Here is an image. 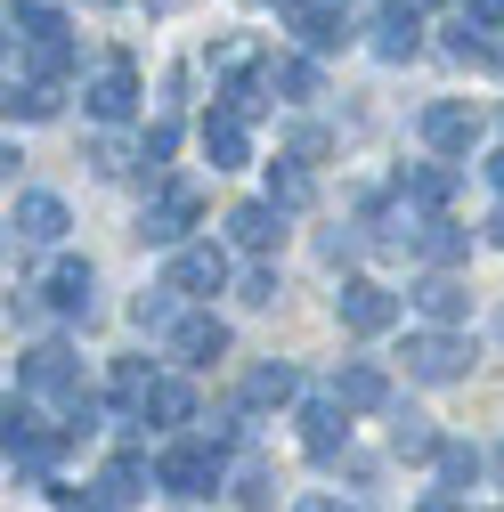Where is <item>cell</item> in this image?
Masks as SVG:
<instances>
[{"label":"cell","instance_id":"obj_1","mask_svg":"<svg viewBox=\"0 0 504 512\" xmlns=\"http://www.w3.org/2000/svg\"><path fill=\"white\" fill-rule=\"evenodd\" d=\"M9 33L33 57V82H66L74 74V33H66V17H57L49 0H9Z\"/></svg>","mask_w":504,"mask_h":512},{"label":"cell","instance_id":"obj_2","mask_svg":"<svg viewBox=\"0 0 504 512\" xmlns=\"http://www.w3.org/2000/svg\"><path fill=\"white\" fill-rule=\"evenodd\" d=\"M155 472H163L171 496H212V488H220V439H179V447H163Z\"/></svg>","mask_w":504,"mask_h":512},{"label":"cell","instance_id":"obj_3","mask_svg":"<svg viewBox=\"0 0 504 512\" xmlns=\"http://www.w3.org/2000/svg\"><path fill=\"white\" fill-rule=\"evenodd\" d=\"M334 317H342L350 334H391V326H399V293H391V285H374V277H342Z\"/></svg>","mask_w":504,"mask_h":512},{"label":"cell","instance_id":"obj_4","mask_svg":"<svg viewBox=\"0 0 504 512\" xmlns=\"http://www.w3.org/2000/svg\"><path fill=\"white\" fill-rule=\"evenodd\" d=\"M171 293H187V301H212L220 285H228V252L220 244H187V252H171V277H163Z\"/></svg>","mask_w":504,"mask_h":512},{"label":"cell","instance_id":"obj_5","mask_svg":"<svg viewBox=\"0 0 504 512\" xmlns=\"http://www.w3.org/2000/svg\"><path fill=\"white\" fill-rule=\"evenodd\" d=\"M407 374H415V382H464V374H472V342H456V334H415V342H407Z\"/></svg>","mask_w":504,"mask_h":512},{"label":"cell","instance_id":"obj_6","mask_svg":"<svg viewBox=\"0 0 504 512\" xmlns=\"http://www.w3.org/2000/svg\"><path fill=\"white\" fill-rule=\"evenodd\" d=\"M196 212H204L196 187H163V204H155V212H139V236H147V244L187 252V228H196Z\"/></svg>","mask_w":504,"mask_h":512},{"label":"cell","instance_id":"obj_7","mask_svg":"<svg viewBox=\"0 0 504 512\" xmlns=\"http://www.w3.org/2000/svg\"><path fill=\"white\" fill-rule=\"evenodd\" d=\"M423 139H431L439 155H472V147H480V106H464V98L423 106Z\"/></svg>","mask_w":504,"mask_h":512},{"label":"cell","instance_id":"obj_8","mask_svg":"<svg viewBox=\"0 0 504 512\" xmlns=\"http://www.w3.org/2000/svg\"><path fill=\"white\" fill-rule=\"evenodd\" d=\"M285 17H293V33L318 49V57H334V49H350V41H358V33H350V17L334 9V0H293Z\"/></svg>","mask_w":504,"mask_h":512},{"label":"cell","instance_id":"obj_9","mask_svg":"<svg viewBox=\"0 0 504 512\" xmlns=\"http://www.w3.org/2000/svg\"><path fill=\"white\" fill-rule=\"evenodd\" d=\"M415 309L431 317L439 334H448V326H464V317H472V285H464V277H448V269H431V277L415 285Z\"/></svg>","mask_w":504,"mask_h":512},{"label":"cell","instance_id":"obj_10","mask_svg":"<svg viewBox=\"0 0 504 512\" xmlns=\"http://www.w3.org/2000/svg\"><path fill=\"white\" fill-rule=\"evenodd\" d=\"M131 106H139V66H131V57H106L98 82H90V114L98 122H122Z\"/></svg>","mask_w":504,"mask_h":512},{"label":"cell","instance_id":"obj_11","mask_svg":"<svg viewBox=\"0 0 504 512\" xmlns=\"http://www.w3.org/2000/svg\"><path fill=\"white\" fill-rule=\"evenodd\" d=\"M334 399H342L350 415H374V407H391V374L366 366V358H350V366L334 374Z\"/></svg>","mask_w":504,"mask_h":512},{"label":"cell","instance_id":"obj_12","mask_svg":"<svg viewBox=\"0 0 504 512\" xmlns=\"http://www.w3.org/2000/svg\"><path fill=\"white\" fill-rule=\"evenodd\" d=\"M171 350H179V366H212V358H228V326H220V317H179V326H171Z\"/></svg>","mask_w":504,"mask_h":512},{"label":"cell","instance_id":"obj_13","mask_svg":"<svg viewBox=\"0 0 504 512\" xmlns=\"http://www.w3.org/2000/svg\"><path fill=\"white\" fill-rule=\"evenodd\" d=\"M301 439H309V456H318V464H334L342 447H350V407L342 399H318V407L301 415Z\"/></svg>","mask_w":504,"mask_h":512},{"label":"cell","instance_id":"obj_14","mask_svg":"<svg viewBox=\"0 0 504 512\" xmlns=\"http://www.w3.org/2000/svg\"><path fill=\"white\" fill-rule=\"evenodd\" d=\"M25 244H57V236H66L74 228V212L66 204H57V196H41V187H33V196H17V220H9Z\"/></svg>","mask_w":504,"mask_h":512},{"label":"cell","instance_id":"obj_15","mask_svg":"<svg viewBox=\"0 0 504 512\" xmlns=\"http://www.w3.org/2000/svg\"><path fill=\"white\" fill-rule=\"evenodd\" d=\"M90 285H98V277H90V261H57L41 293H49V309H57V317H90Z\"/></svg>","mask_w":504,"mask_h":512},{"label":"cell","instance_id":"obj_16","mask_svg":"<svg viewBox=\"0 0 504 512\" xmlns=\"http://www.w3.org/2000/svg\"><path fill=\"white\" fill-rule=\"evenodd\" d=\"M374 49H383L391 66H407V57L423 49V25H415V9H383V25H374Z\"/></svg>","mask_w":504,"mask_h":512},{"label":"cell","instance_id":"obj_17","mask_svg":"<svg viewBox=\"0 0 504 512\" xmlns=\"http://www.w3.org/2000/svg\"><path fill=\"white\" fill-rule=\"evenodd\" d=\"M415 252H423L431 269H448V261H464V252H472V228H456V220H423Z\"/></svg>","mask_w":504,"mask_h":512},{"label":"cell","instance_id":"obj_18","mask_svg":"<svg viewBox=\"0 0 504 512\" xmlns=\"http://www.w3.org/2000/svg\"><path fill=\"white\" fill-rule=\"evenodd\" d=\"M228 236H236L244 252H269V244H277V204H236V212H228Z\"/></svg>","mask_w":504,"mask_h":512},{"label":"cell","instance_id":"obj_19","mask_svg":"<svg viewBox=\"0 0 504 512\" xmlns=\"http://www.w3.org/2000/svg\"><path fill=\"white\" fill-rule=\"evenodd\" d=\"M204 155H212V171H236L244 163V122L236 114H204Z\"/></svg>","mask_w":504,"mask_h":512},{"label":"cell","instance_id":"obj_20","mask_svg":"<svg viewBox=\"0 0 504 512\" xmlns=\"http://www.w3.org/2000/svg\"><path fill=\"white\" fill-rule=\"evenodd\" d=\"M456 196V171L448 163H415L407 171V204H423V212H439V204H448Z\"/></svg>","mask_w":504,"mask_h":512},{"label":"cell","instance_id":"obj_21","mask_svg":"<svg viewBox=\"0 0 504 512\" xmlns=\"http://www.w3.org/2000/svg\"><path fill=\"white\" fill-rule=\"evenodd\" d=\"M309 196H318V187H309V171H301L293 155H285V163H269V204H277V212H301Z\"/></svg>","mask_w":504,"mask_h":512},{"label":"cell","instance_id":"obj_22","mask_svg":"<svg viewBox=\"0 0 504 512\" xmlns=\"http://www.w3.org/2000/svg\"><path fill=\"white\" fill-rule=\"evenodd\" d=\"M391 447H399V456H407V464H423V456L439 464V447H448V439H439V431H431L423 415H399V423H391Z\"/></svg>","mask_w":504,"mask_h":512},{"label":"cell","instance_id":"obj_23","mask_svg":"<svg viewBox=\"0 0 504 512\" xmlns=\"http://www.w3.org/2000/svg\"><path fill=\"white\" fill-rule=\"evenodd\" d=\"M293 399V366H252L244 374V407H285Z\"/></svg>","mask_w":504,"mask_h":512},{"label":"cell","instance_id":"obj_24","mask_svg":"<svg viewBox=\"0 0 504 512\" xmlns=\"http://www.w3.org/2000/svg\"><path fill=\"white\" fill-rule=\"evenodd\" d=\"M439 480H448V496H456V488H472V480H480V447L448 439V447H439Z\"/></svg>","mask_w":504,"mask_h":512},{"label":"cell","instance_id":"obj_25","mask_svg":"<svg viewBox=\"0 0 504 512\" xmlns=\"http://www.w3.org/2000/svg\"><path fill=\"white\" fill-rule=\"evenodd\" d=\"M269 90H285V98H318V66H309V57H277V66H269Z\"/></svg>","mask_w":504,"mask_h":512},{"label":"cell","instance_id":"obj_26","mask_svg":"<svg viewBox=\"0 0 504 512\" xmlns=\"http://www.w3.org/2000/svg\"><path fill=\"white\" fill-rule=\"evenodd\" d=\"M9 114L49 122V114H57V82H9Z\"/></svg>","mask_w":504,"mask_h":512},{"label":"cell","instance_id":"obj_27","mask_svg":"<svg viewBox=\"0 0 504 512\" xmlns=\"http://www.w3.org/2000/svg\"><path fill=\"white\" fill-rule=\"evenodd\" d=\"M448 57H496V33H488L480 17H456V25H448Z\"/></svg>","mask_w":504,"mask_h":512},{"label":"cell","instance_id":"obj_28","mask_svg":"<svg viewBox=\"0 0 504 512\" xmlns=\"http://www.w3.org/2000/svg\"><path fill=\"white\" fill-rule=\"evenodd\" d=\"M147 415L155 423H196V391H187V382H163V391L147 399Z\"/></svg>","mask_w":504,"mask_h":512},{"label":"cell","instance_id":"obj_29","mask_svg":"<svg viewBox=\"0 0 504 512\" xmlns=\"http://www.w3.org/2000/svg\"><path fill=\"white\" fill-rule=\"evenodd\" d=\"M131 326H139V334L171 326V285H155V293H139V301H131Z\"/></svg>","mask_w":504,"mask_h":512},{"label":"cell","instance_id":"obj_30","mask_svg":"<svg viewBox=\"0 0 504 512\" xmlns=\"http://www.w3.org/2000/svg\"><path fill=\"white\" fill-rule=\"evenodd\" d=\"M277 293H285V285H277V269H244V285H236V301H244V309H269Z\"/></svg>","mask_w":504,"mask_h":512},{"label":"cell","instance_id":"obj_31","mask_svg":"<svg viewBox=\"0 0 504 512\" xmlns=\"http://www.w3.org/2000/svg\"><path fill=\"white\" fill-rule=\"evenodd\" d=\"M236 496H244L252 512H261V504H269L277 488H269V472H261V464H244V472H236Z\"/></svg>","mask_w":504,"mask_h":512},{"label":"cell","instance_id":"obj_32","mask_svg":"<svg viewBox=\"0 0 504 512\" xmlns=\"http://www.w3.org/2000/svg\"><path fill=\"white\" fill-rule=\"evenodd\" d=\"M212 66L236 74V82H252V74H244V66H252V41H220V49H212Z\"/></svg>","mask_w":504,"mask_h":512},{"label":"cell","instance_id":"obj_33","mask_svg":"<svg viewBox=\"0 0 504 512\" xmlns=\"http://www.w3.org/2000/svg\"><path fill=\"white\" fill-rule=\"evenodd\" d=\"M98 171H106V179H122V171H131V147H114V139H98Z\"/></svg>","mask_w":504,"mask_h":512},{"label":"cell","instance_id":"obj_34","mask_svg":"<svg viewBox=\"0 0 504 512\" xmlns=\"http://www.w3.org/2000/svg\"><path fill=\"white\" fill-rule=\"evenodd\" d=\"M472 17H480L488 33H504V0H472Z\"/></svg>","mask_w":504,"mask_h":512},{"label":"cell","instance_id":"obj_35","mask_svg":"<svg viewBox=\"0 0 504 512\" xmlns=\"http://www.w3.org/2000/svg\"><path fill=\"white\" fill-rule=\"evenodd\" d=\"M415 512H464V496H448V488H439V496H423Z\"/></svg>","mask_w":504,"mask_h":512},{"label":"cell","instance_id":"obj_36","mask_svg":"<svg viewBox=\"0 0 504 512\" xmlns=\"http://www.w3.org/2000/svg\"><path fill=\"white\" fill-rule=\"evenodd\" d=\"M293 512H358V504H334V496H301Z\"/></svg>","mask_w":504,"mask_h":512},{"label":"cell","instance_id":"obj_37","mask_svg":"<svg viewBox=\"0 0 504 512\" xmlns=\"http://www.w3.org/2000/svg\"><path fill=\"white\" fill-rule=\"evenodd\" d=\"M488 179H496V196H504V147H496V155H488Z\"/></svg>","mask_w":504,"mask_h":512},{"label":"cell","instance_id":"obj_38","mask_svg":"<svg viewBox=\"0 0 504 512\" xmlns=\"http://www.w3.org/2000/svg\"><path fill=\"white\" fill-rule=\"evenodd\" d=\"M488 244H496V252H504V212H496V220H488Z\"/></svg>","mask_w":504,"mask_h":512},{"label":"cell","instance_id":"obj_39","mask_svg":"<svg viewBox=\"0 0 504 512\" xmlns=\"http://www.w3.org/2000/svg\"><path fill=\"white\" fill-rule=\"evenodd\" d=\"M147 9H155V17H171V9H187V0H147Z\"/></svg>","mask_w":504,"mask_h":512},{"label":"cell","instance_id":"obj_40","mask_svg":"<svg viewBox=\"0 0 504 512\" xmlns=\"http://www.w3.org/2000/svg\"><path fill=\"white\" fill-rule=\"evenodd\" d=\"M488 66H496V74H504V41H496V57H488Z\"/></svg>","mask_w":504,"mask_h":512},{"label":"cell","instance_id":"obj_41","mask_svg":"<svg viewBox=\"0 0 504 512\" xmlns=\"http://www.w3.org/2000/svg\"><path fill=\"white\" fill-rule=\"evenodd\" d=\"M496 512H504V504H496Z\"/></svg>","mask_w":504,"mask_h":512}]
</instances>
